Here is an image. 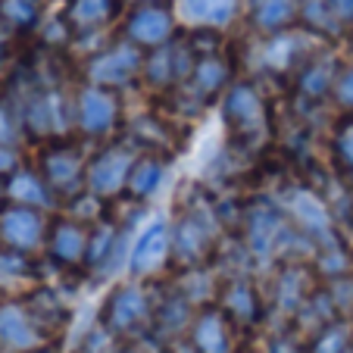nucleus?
<instances>
[{
  "instance_id": "obj_21",
  "label": "nucleus",
  "mask_w": 353,
  "mask_h": 353,
  "mask_svg": "<svg viewBox=\"0 0 353 353\" xmlns=\"http://www.w3.org/2000/svg\"><path fill=\"white\" fill-rule=\"evenodd\" d=\"M194 63H185V50H172L169 44L154 47V54L144 60V75L150 85H172L181 75H191Z\"/></svg>"
},
{
  "instance_id": "obj_34",
  "label": "nucleus",
  "mask_w": 353,
  "mask_h": 353,
  "mask_svg": "<svg viewBox=\"0 0 353 353\" xmlns=\"http://www.w3.org/2000/svg\"><path fill=\"white\" fill-rule=\"evenodd\" d=\"M300 19L316 28H332V22L338 19L328 0H300Z\"/></svg>"
},
{
  "instance_id": "obj_18",
  "label": "nucleus",
  "mask_w": 353,
  "mask_h": 353,
  "mask_svg": "<svg viewBox=\"0 0 353 353\" xmlns=\"http://www.w3.org/2000/svg\"><path fill=\"white\" fill-rule=\"evenodd\" d=\"M313 294L316 288H313V279H310V269L300 266V263H288L279 272V279H275V303L288 316L297 313Z\"/></svg>"
},
{
  "instance_id": "obj_17",
  "label": "nucleus",
  "mask_w": 353,
  "mask_h": 353,
  "mask_svg": "<svg viewBox=\"0 0 353 353\" xmlns=\"http://www.w3.org/2000/svg\"><path fill=\"white\" fill-rule=\"evenodd\" d=\"M241 0H179L175 16L188 26L200 28H225L238 16Z\"/></svg>"
},
{
  "instance_id": "obj_27",
  "label": "nucleus",
  "mask_w": 353,
  "mask_h": 353,
  "mask_svg": "<svg viewBox=\"0 0 353 353\" xmlns=\"http://www.w3.org/2000/svg\"><path fill=\"white\" fill-rule=\"evenodd\" d=\"M113 10V0H72L69 3V22H72V28H81V32L100 28L103 22H110Z\"/></svg>"
},
{
  "instance_id": "obj_13",
  "label": "nucleus",
  "mask_w": 353,
  "mask_h": 353,
  "mask_svg": "<svg viewBox=\"0 0 353 353\" xmlns=\"http://www.w3.org/2000/svg\"><path fill=\"white\" fill-rule=\"evenodd\" d=\"M222 119L241 138H250V134L263 132V125H266V107H263L260 91L254 85H232L225 100H222Z\"/></svg>"
},
{
  "instance_id": "obj_38",
  "label": "nucleus",
  "mask_w": 353,
  "mask_h": 353,
  "mask_svg": "<svg viewBox=\"0 0 353 353\" xmlns=\"http://www.w3.org/2000/svg\"><path fill=\"white\" fill-rule=\"evenodd\" d=\"M16 169H19V154L13 144H0V175H13Z\"/></svg>"
},
{
  "instance_id": "obj_14",
  "label": "nucleus",
  "mask_w": 353,
  "mask_h": 353,
  "mask_svg": "<svg viewBox=\"0 0 353 353\" xmlns=\"http://www.w3.org/2000/svg\"><path fill=\"white\" fill-rule=\"evenodd\" d=\"M69 119H75V107H69V100L57 91L34 94L22 110V128H28L32 134L66 132Z\"/></svg>"
},
{
  "instance_id": "obj_33",
  "label": "nucleus",
  "mask_w": 353,
  "mask_h": 353,
  "mask_svg": "<svg viewBox=\"0 0 353 353\" xmlns=\"http://www.w3.org/2000/svg\"><path fill=\"white\" fill-rule=\"evenodd\" d=\"M119 334H113L103 322H97V325L91 328V332L81 338V344H79V350L75 353H116L119 350Z\"/></svg>"
},
{
  "instance_id": "obj_10",
  "label": "nucleus",
  "mask_w": 353,
  "mask_h": 353,
  "mask_svg": "<svg viewBox=\"0 0 353 353\" xmlns=\"http://www.w3.org/2000/svg\"><path fill=\"white\" fill-rule=\"evenodd\" d=\"M47 254L57 266L63 269H75L88 263V244H91V228L88 222L79 219H57L54 225L47 228Z\"/></svg>"
},
{
  "instance_id": "obj_41",
  "label": "nucleus",
  "mask_w": 353,
  "mask_h": 353,
  "mask_svg": "<svg viewBox=\"0 0 353 353\" xmlns=\"http://www.w3.org/2000/svg\"><path fill=\"white\" fill-rule=\"evenodd\" d=\"M28 353H60V350H57V344H50V341H47V344L34 347V350H28Z\"/></svg>"
},
{
  "instance_id": "obj_40",
  "label": "nucleus",
  "mask_w": 353,
  "mask_h": 353,
  "mask_svg": "<svg viewBox=\"0 0 353 353\" xmlns=\"http://www.w3.org/2000/svg\"><path fill=\"white\" fill-rule=\"evenodd\" d=\"M334 10V16H338L341 22H350L353 19V0H328Z\"/></svg>"
},
{
  "instance_id": "obj_24",
  "label": "nucleus",
  "mask_w": 353,
  "mask_h": 353,
  "mask_svg": "<svg viewBox=\"0 0 353 353\" xmlns=\"http://www.w3.org/2000/svg\"><path fill=\"white\" fill-rule=\"evenodd\" d=\"M7 194L16 200V203H26V207H50L54 203V191L50 185L44 181V175H34V172H26V169H16L10 175V185H7Z\"/></svg>"
},
{
  "instance_id": "obj_20",
  "label": "nucleus",
  "mask_w": 353,
  "mask_h": 353,
  "mask_svg": "<svg viewBox=\"0 0 353 353\" xmlns=\"http://www.w3.org/2000/svg\"><path fill=\"white\" fill-rule=\"evenodd\" d=\"M26 307H28V313L34 316V322L41 325L44 334L60 332V328L69 322V310L54 288H34V291H28Z\"/></svg>"
},
{
  "instance_id": "obj_3",
  "label": "nucleus",
  "mask_w": 353,
  "mask_h": 353,
  "mask_svg": "<svg viewBox=\"0 0 353 353\" xmlns=\"http://www.w3.org/2000/svg\"><path fill=\"white\" fill-rule=\"evenodd\" d=\"M47 219L38 207L13 203V207L0 210V244L19 254H34L47 241Z\"/></svg>"
},
{
  "instance_id": "obj_26",
  "label": "nucleus",
  "mask_w": 353,
  "mask_h": 353,
  "mask_svg": "<svg viewBox=\"0 0 353 353\" xmlns=\"http://www.w3.org/2000/svg\"><path fill=\"white\" fill-rule=\"evenodd\" d=\"M353 344V328L347 319H332L328 325H322L313 338L307 341L310 353H350Z\"/></svg>"
},
{
  "instance_id": "obj_4",
  "label": "nucleus",
  "mask_w": 353,
  "mask_h": 353,
  "mask_svg": "<svg viewBox=\"0 0 353 353\" xmlns=\"http://www.w3.org/2000/svg\"><path fill=\"white\" fill-rule=\"evenodd\" d=\"M238 325L225 316L219 303H203L194 313V322L188 328V338L197 347V353H234L238 350Z\"/></svg>"
},
{
  "instance_id": "obj_30",
  "label": "nucleus",
  "mask_w": 353,
  "mask_h": 353,
  "mask_svg": "<svg viewBox=\"0 0 353 353\" xmlns=\"http://www.w3.org/2000/svg\"><path fill=\"white\" fill-rule=\"evenodd\" d=\"M334 63L332 60H316V63H310V66H303V72H300V94L303 97H325V91L334 85Z\"/></svg>"
},
{
  "instance_id": "obj_43",
  "label": "nucleus",
  "mask_w": 353,
  "mask_h": 353,
  "mask_svg": "<svg viewBox=\"0 0 353 353\" xmlns=\"http://www.w3.org/2000/svg\"><path fill=\"white\" fill-rule=\"evenodd\" d=\"M0 50H3V28H0Z\"/></svg>"
},
{
  "instance_id": "obj_28",
  "label": "nucleus",
  "mask_w": 353,
  "mask_h": 353,
  "mask_svg": "<svg viewBox=\"0 0 353 353\" xmlns=\"http://www.w3.org/2000/svg\"><path fill=\"white\" fill-rule=\"evenodd\" d=\"M38 269L28 263V254L19 250H10V247H0V285H28V281H38Z\"/></svg>"
},
{
  "instance_id": "obj_36",
  "label": "nucleus",
  "mask_w": 353,
  "mask_h": 353,
  "mask_svg": "<svg viewBox=\"0 0 353 353\" xmlns=\"http://www.w3.org/2000/svg\"><path fill=\"white\" fill-rule=\"evenodd\" d=\"M22 132V119H16L7 103H0V144H13Z\"/></svg>"
},
{
  "instance_id": "obj_12",
  "label": "nucleus",
  "mask_w": 353,
  "mask_h": 353,
  "mask_svg": "<svg viewBox=\"0 0 353 353\" xmlns=\"http://www.w3.org/2000/svg\"><path fill=\"white\" fill-rule=\"evenodd\" d=\"M213 303H219L238 328L256 325L263 319V297L247 275H228L225 281H219V291H216Z\"/></svg>"
},
{
  "instance_id": "obj_45",
  "label": "nucleus",
  "mask_w": 353,
  "mask_h": 353,
  "mask_svg": "<svg viewBox=\"0 0 353 353\" xmlns=\"http://www.w3.org/2000/svg\"><path fill=\"white\" fill-rule=\"evenodd\" d=\"M0 66H3V50H0Z\"/></svg>"
},
{
  "instance_id": "obj_29",
  "label": "nucleus",
  "mask_w": 353,
  "mask_h": 353,
  "mask_svg": "<svg viewBox=\"0 0 353 353\" xmlns=\"http://www.w3.org/2000/svg\"><path fill=\"white\" fill-rule=\"evenodd\" d=\"M316 260V275L325 281L341 279V275H350V254L344 250L341 241H332V244H322L313 254Z\"/></svg>"
},
{
  "instance_id": "obj_25",
  "label": "nucleus",
  "mask_w": 353,
  "mask_h": 353,
  "mask_svg": "<svg viewBox=\"0 0 353 353\" xmlns=\"http://www.w3.org/2000/svg\"><path fill=\"white\" fill-rule=\"evenodd\" d=\"M228 81V66L219 57H200L191 69V88L197 97H213L225 88Z\"/></svg>"
},
{
  "instance_id": "obj_11",
  "label": "nucleus",
  "mask_w": 353,
  "mask_h": 353,
  "mask_svg": "<svg viewBox=\"0 0 353 353\" xmlns=\"http://www.w3.org/2000/svg\"><path fill=\"white\" fill-rule=\"evenodd\" d=\"M166 263H172V225L166 219H157L132 244L128 269L134 275H157Z\"/></svg>"
},
{
  "instance_id": "obj_1",
  "label": "nucleus",
  "mask_w": 353,
  "mask_h": 353,
  "mask_svg": "<svg viewBox=\"0 0 353 353\" xmlns=\"http://www.w3.org/2000/svg\"><path fill=\"white\" fill-rule=\"evenodd\" d=\"M100 322L119 338H138L154 328V300L141 285H116L103 300Z\"/></svg>"
},
{
  "instance_id": "obj_42",
  "label": "nucleus",
  "mask_w": 353,
  "mask_h": 353,
  "mask_svg": "<svg viewBox=\"0 0 353 353\" xmlns=\"http://www.w3.org/2000/svg\"><path fill=\"white\" fill-rule=\"evenodd\" d=\"M116 353H144V350H138V347H132V344H125V347H119Z\"/></svg>"
},
{
  "instance_id": "obj_15",
  "label": "nucleus",
  "mask_w": 353,
  "mask_h": 353,
  "mask_svg": "<svg viewBox=\"0 0 353 353\" xmlns=\"http://www.w3.org/2000/svg\"><path fill=\"white\" fill-rule=\"evenodd\" d=\"M41 175L50 185V191L60 197H75L81 185H85L88 166L81 163V157L75 154L72 147H50L41 157Z\"/></svg>"
},
{
  "instance_id": "obj_35",
  "label": "nucleus",
  "mask_w": 353,
  "mask_h": 353,
  "mask_svg": "<svg viewBox=\"0 0 353 353\" xmlns=\"http://www.w3.org/2000/svg\"><path fill=\"white\" fill-rule=\"evenodd\" d=\"M334 157L344 169L353 172V119L341 125V132L334 134Z\"/></svg>"
},
{
  "instance_id": "obj_8",
  "label": "nucleus",
  "mask_w": 353,
  "mask_h": 353,
  "mask_svg": "<svg viewBox=\"0 0 353 353\" xmlns=\"http://www.w3.org/2000/svg\"><path fill=\"white\" fill-rule=\"evenodd\" d=\"M75 119H79V128L88 138H103L119 122V100L110 88L88 85L75 100Z\"/></svg>"
},
{
  "instance_id": "obj_9",
  "label": "nucleus",
  "mask_w": 353,
  "mask_h": 353,
  "mask_svg": "<svg viewBox=\"0 0 353 353\" xmlns=\"http://www.w3.org/2000/svg\"><path fill=\"white\" fill-rule=\"evenodd\" d=\"M47 344V334L28 313L26 300H3L0 303V347L16 353H28Z\"/></svg>"
},
{
  "instance_id": "obj_31",
  "label": "nucleus",
  "mask_w": 353,
  "mask_h": 353,
  "mask_svg": "<svg viewBox=\"0 0 353 353\" xmlns=\"http://www.w3.org/2000/svg\"><path fill=\"white\" fill-rule=\"evenodd\" d=\"M300 54V38L297 34L279 32L266 47V66L269 69H291Z\"/></svg>"
},
{
  "instance_id": "obj_16",
  "label": "nucleus",
  "mask_w": 353,
  "mask_h": 353,
  "mask_svg": "<svg viewBox=\"0 0 353 353\" xmlns=\"http://www.w3.org/2000/svg\"><path fill=\"white\" fill-rule=\"evenodd\" d=\"M172 32H175V16L160 3H144L141 10H134L125 26L128 41L138 47H150V50L169 44Z\"/></svg>"
},
{
  "instance_id": "obj_7",
  "label": "nucleus",
  "mask_w": 353,
  "mask_h": 353,
  "mask_svg": "<svg viewBox=\"0 0 353 353\" xmlns=\"http://www.w3.org/2000/svg\"><path fill=\"white\" fill-rule=\"evenodd\" d=\"M288 213H291L294 225L307 234L310 241H319V247L338 241V234H334V216H332V210H328V203L316 191L297 188V191L288 197Z\"/></svg>"
},
{
  "instance_id": "obj_2",
  "label": "nucleus",
  "mask_w": 353,
  "mask_h": 353,
  "mask_svg": "<svg viewBox=\"0 0 353 353\" xmlns=\"http://www.w3.org/2000/svg\"><path fill=\"white\" fill-rule=\"evenodd\" d=\"M213 250L216 244H213V219L210 216L188 213L172 225V263L179 269L203 266Z\"/></svg>"
},
{
  "instance_id": "obj_39",
  "label": "nucleus",
  "mask_w": 353,
  "mask_h": 353,
  "mask_svg": "<svg viewBox=\"0 0 353 353\" xmlns=\"http://www.w3.org/2000/svg\"><path fill=\"white\" fill-rule=\"evenodd\" d=\"M269 353H310V350H307V344H300L294 338H275Z\"/></svg>"
},
{
  "instance_id": "obj_32",
  "label": "nucleus",
  "mask_w": 353,
  "mask_h": 353,
  "mask_svg": "<svg viewBox=\"0 0 353 353\" xmlns=\"http://www.w3.org/2000/svg\"><path fill=\"white\" fill-rule=\"evenodd\" d=\"M38 19L34 0H0V26L7 28H28Z\"/></svg>"
},
{
  "instance_id": "obj_19",
  "label": "nucleus",
  "mask_w": 353,
  "mask_h": 353,
  "mask_svg": "<svg viewBox=\"0 0 353 353\" xmlns=\"http://www.w3.org/2000/svg\"><path fill=\"white\" fill-rule=\"evenodd\" d=\"M194 313H197V310H194L191 300L172 288V291H169V297L163 300L160 307H154V332L163 334V338H169V341H175L181 332H188V328H191Z\"/></svg>"
},
{
  "instance_id": "obj_22",
  "label": "nucleus",
  "mask_w": 353,
  "mask_h": 353,
  "mask_svg": "<svg viewBox=\"0 0 353 353\" xmlns=\"http://www.w3.org/2000/svg\"><path fill=\"white\" fill-rule=\"evenodd\" d=\"M300 16L297 0H250V19L260 32L279 34Z\"/></svg>"
},
{
  "instance_id": "obj_23",
  "label": "nucleus",
  "mask_w": 353,
  "mask_h": 353,
  "mask_svg": "<svg viewBox=\"0 0 353 353\" xmlns=\"http://www.w3.org/2000/svg\"><path fill=\"white\" fill-rule=\"evenodd\" d=\"M163 179H166V163H163L160 157H138L132 172H128L125 191L132 194L134 200H147L160 191Z\"/></svg>"
},
{
  "instance_id": "obj_44",
  "label": "nucleus",
  "mask_w": 353,
  "mask_h": 353,
  "mask_svg": "<svg viewBox=\"0 0 353 353\" xmlns=\"http://www.w3.org/2000/svg\"><path fill=\"white\" fill-rule=\"evenodd\" d=\"M141 3H160V0H141Z\"/></svg>"
},
{
  "instance_id": "obj_5",
  "label": "nucleus",
  "mask_w": 353,
  "mask_h": 353,
  "mask_svg": "<svg viewBox=\"0 0 353 353\" xmlns=\"http://www.w3.org/2000/svg\"><path fill=\"white\" fill-rule=\"evenodd\" d=\"M138 157L128 147H107L100 150L91 163H88V175H85V188L97 197H116L125 191L128 185V172H132Z\"/></svg>"
},
{
  "instance_id": "obj_37",
  "label": "nucleus",
  "mask_w": 353,
  "mask_h": 353,
  "mask_svg": "<svg viewBox=\"0 0 353 353\" xmlns=\"http://www.w3.org/2000/svg\"><path fill=\"white\" fill-rule=\"evenodd\" d=\"M334 94H338L341 107L353 110V66L338 75V81H334Z\"/></svg>"
},
{
  "instance_id": "obj_6",
  "label": "nucleus",
  "mask_w": 353,
  "mask_h": 353,
  "mask_svg": "<svg viewBox=\"0 0 353 353\" xmlns=\"http://www.w3.org/2000/svg\"><path fill=\"white\" fill-rule=\"evenodd\" d=\"M138 72H144V54L138 44H116L103 54H97L88 63V79L91 85H103V88H119L128 85Z\"/></svg>"
}]
</instances>
